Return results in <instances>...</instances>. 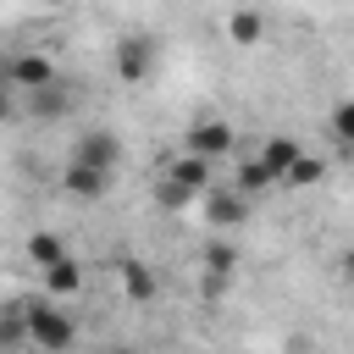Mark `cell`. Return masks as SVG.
Here are the masks:
<instances>
[{"instance_id":"obj_1","label":"cell","mask_w":354,"mask_h":354,"mask_svg":"<svg viewBox=\"0 0 354 354\" xmlns=\"http://www.w3.org/2000/svg\"><path fill=\"white\" fill-rule=\"evenodd\" d=\"M22 321H28V343L44 348V354H66L77 343V321L55 304V299H22Z\"/></svg>"},{"instance_id":"obj_2","label":"cell","mask_w":354,"mask_h":354,"mask_svg":"<svg viewBox=\"0 0 354 354\" xmlns=\"http://www.w3.org/2000/svg\"><path fill=\"white\" fill-rule=\"evenodd\" d=\"M149 72H155V39H149V33H127V39L116 44V77H122L127 88H138Z\"/></svg>"},{"instance_id":"obj_3","label":"cell","mask_w":354,"mask_h":354,"mask_svg":"<svg viewBox=\"0 0 354 354\" xmlns=\"http://www.w3.org/2000/svg\"><path fill=\"white\" fill-rule=\"evenodd\" d=\"M50 83H55V61H50V55L22 50V55H11V61H6V88L39 94V88H50Z\"/></svg>"},{"instance_id":"obj_4","label":"cell","mask_w":354,"mask_h":354,"mask_svg":"<svg viewBox=\"0 0 354 354\" xmlns=\"http://www.w3.org/2000/svg\"><path fill=\"white\" fill-rule=\"evenodd\" d=\"M72 160H83V166H94V171H116V160H122V138H116L111 127H88V133H77Z\"/></svg>"},{"instance_id":"obj_5","label":"cell","mask_w":354,"mask_h":354,"mask_svg":"<svg viewBox=\"0 0 354 354\" xmlns=\"http://www.w3.org/2000/svg\"><path fill=\"white\" fill-rule=\"evenodd\" d=\"M232 122H221V116H199L194 127H188V155H199V160H221L227 149H232Z\"/></svg>"},{"instance_id":"obj_6","label":"cell","mask_w":354,"mask_h":354,"mask_svg":"<svg viewBox=\"0 0 354 354\" xmlns=\"http://www.w3.org/2000/svg\"><path fill=\"white\" fill-rule=\"evenodd\" d=\"M61 188H66L72 199H105V194H111V171H94V166H83V160H66V166H61Z\"/></svg>"},{"instance_id":"obj_7","label":"cell","mask_w":354,"mask_h":354,"mask_svg":"<svg viewBox=\"0 0 354 354\" xmlns=\"http://www.w3.org/2000/svg\"><path fill=\"white\" fill-rule=\"evenodd\" d=\"M205 216H210L216 227H238V221L249 216V199H243L232 183H221V188L210 183V188H205Z\"/></svg>"},{"instance_id":"obj_8","label":"cell","mask_w":354,"mask_h":354,"mask_svg":"<svg viewBox=\"0 0 354 354\" xmlns=\"http://www.w3.org/2000/svg\"><path fill=\"white\" fill-rule=\"evenodd\" d=\"M116 282H122V293L133 304H155V293H160V277H155L149 260H122L116 266Z\"/></svg>"},{"instance_id":"obj_9","label":"cell","mask_w":354,"mask_h":354,"mask_svg":"<svg viewBox=\"0 0 354 354\" xmlns=\"http://www.w3.org/2000/svg\"><path fill=\"white\" fill-rule=\"evenodd\" d=\"M83 277H88V271H83V260H72V254L55 260V266H44V299H55V304H61V299H77V293H83Z\"/></svg>"},{"instance_id":"obj_10","label":"cell","mask_w":354,"mask_h":354,"mask_svg":"<svg viewBox=\"0 0 354 354\" xmlns=\"http://www.w3.org/2000/svg\"><path fill=\"white\" fill-rule=\"evenodd\" d=\"M260 39H266V11H260V6H238V11H227V44L254 50Z\"/></svg>"},{"instance_id":"obj_11","label":"cell","mask_w":354,"mask_h":354,"mask_svg":"<svg viewBox=\"0 0 354 354\" xmlns=\"http://www.w3.org/2000/svg\"><path fill=\"white\" fill-rule=\"evenodd\" d=\"M166 177H171L183 194H205V188L216 183V160H199V155H177V160L166 166Z\"/></svg>"},{"instance_id":"obj_12","label":"cell","mask_w":354,"mask_h":354,"mask_svg":"<svg viewBox=\"0 0 354 354\" xmlns=\"http://www.w3.org/2000/svg\"><path fill=\"white\" fill-rule=\"evenodd\" d=\"M299 155H304V149H299V138L277 133V138H266V149H260V166H266V171H271V177L282 183V177H288V166H293Z\"/></svg>"},{"instance_id":"obj_13","label":"cell","mask_w":354,"mask_h":354,"mask_svg":"<svg viewBox=\"0 0 354 354\" xmlns=\"http://www.w3.org/2000/svg\"><path fill=\"white\" fill-rule=\"evenodd\" d=\"M28 348V321H22V299L0 310V354H17Z\"/></svg>"},{"instance_id":"obj_14","label":"cell","mask_w":354,"mask_h":354,"mask_svg":"<svg viewBox=\"0 0 354 354\" xmlns=\"http://www.w3.org/2000/svg\"><path fill=\"white\" fill-rule=\"evenodd\" d=\"M232 266H238V249H227V243H210V249H205V288L216 293V288L232 277Z\"/></svg>"},{"instance_id":"obj_15","label":"cell","mask_w":354,"mask_h":354,"mask_svg":"<svg viewBox=\"0 0 354 354\" xmlns=\"http://www.w3.org/2000/svg\"><path fill=\"white\" fill-rule=\"evenodd\" d=\"M271 183H277V177H271V171H266V166H260V155H254V160H243V166H238V171H232V188H238V194H243V199H254V194H266V188H271Z\"/></svg>"},{"instance_id":"obj_16","label":"cell","mask_w":354,"mask_h":354,"mask_svg":"<svg viewBox=\"0 0 354 354\" xmlns=\"http://www.w3.org/2000/svg\"><path fill=\"white\" fill-rule=\"evenodd\" d=\"M28 260L44 271V266H55V260H66V243H61V232H28Z\"/></svg>"},{"instance_id":"obj_17","label":"cell","mask_w":354,"mask_h":354,"mask_svg":"<svg viewBox=\"0 0 354 354\" xmlns=\"http://www.w3.org/2000/svg\"><path fill=\"white\" fill-rule=\"evenodd\" d=\"M326 177V160L321 155H299L293 166H288V177H282V188H315Z\"/></svg>"},{"instance_id":"obj_18","label":"cell","mask_w":354,"mask_h":354,"mask_svg":"<svg viewBox=\"0 0 354 354\" xmlns=\"http://www.w3.org/2000/svg\"><path fill=\"white\" fill-rule=\"evenodd\" d=\"M28 105H33V116H44V122H55V116H66V111H72V100L61 94V83H50V88H39V94H28Z\"/></svg>"},{"instance_id":"obj_19","label":"cell","mask_w":354,"mask_h":354,"mask_svg":"<svg viewBox=\"0 0 354 354\" xmlns=\"http://www.w3.org/2000/svg\"><path fill=\"white\" fill-rule=\"evenodd\" d=\"M332 138H337L343 149H354V100H343V105L332 111Z\"/></svg>"},{"instance_id":"obj_20","label":"cell","mask_w":354,"mask_h":354,"mask_svg":"<svg viewBox=\"0 0 354 354\" xmlns=\"http://www.w3.org/2000/svg\"><path fill=\"white\" fill-rule=\"evenodd\" d=\"M155 199H160V205H166V210H183V205H188V199H194V194H183V188H177V183H171V177H160V183H155Z\"/></svg>"},{"instance_id":"obj_21","label":"cell","mask_w":354,"mask_h":354,"mask_svg":"<svg viewBox=\"0 0 354 354\" xmlns=\"http://www.w3.org/2000/svg\"><path fill=\"white\" fill-rule=\"evenodd\" d=\"M337 277H343V282H348V288H354V243H348V249H343V254H337Z\"/></svg>"},{"instance_id":"obj_22","label":"cell","mask_w":354,"mask_h":354,"mask_svg":"<svg viewBox=\"0 0 354 354\" xmlns=\"http://www.w3.org/2000/svg\"><path fill=\"white\" fill-rule=\"evenodd\" d=\"M0 122H11V94L0 88Z\"/></svg>"},{"instance_id":"obj_23","label":"cell","mask_w":354,"mask_h":354,"mask_svg":"<svg viewBox=\"0 0 354 354\" xmlns=\"http://www.w3.org/2000/svg\"><path fill=\"white\" fill-rule=\"evenodd\" d=\"M39 6H72V0H39Z\"/></svg>"},{"instance_id":"obj_24","label":"cell","mask_w":354,"mask_h":354,"mask_svg":"<svg viewBox=\"0 0 354 354\" xmlns=\"http://www.w3.org/2000/svg\"><path fill=\"white\" fill-rule=\"evenodd\" d=\"M0 88H6V66H0Z\"/></svg>"},{"instance_id":"obj_25","label":"cell","mask_w":354,"mask_h":354,"mask_svg":"<svg viewBox=\"0 0 354 354\" xmlns=\"http://www.w3.org/2000/svg\"><path fill=\"white\" fill-rule=\"evenodd\" d=\"M116 354H127V348H116Z\"/></svg>"}]
</instances>
